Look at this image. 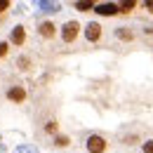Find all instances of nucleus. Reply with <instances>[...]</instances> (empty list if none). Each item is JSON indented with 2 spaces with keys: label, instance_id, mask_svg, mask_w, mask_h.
<instances>
[{
  "label": "nucleus",
  "instance_id": "17",
  "mask_svg": "<svg viewBox=\"0 0 153 153\" xmlns=\"http://www.w3.org/2000/svg\"><path fill=\"white\" fill-rule=\"evenodd\" d=\"M141 151L144 153H153V139H146V141L141 144Z\"/></svg>",
  "mask_w": 153,
  "mask_h": 153
},
{
  "label": "nucleus",
  "instance_id": "7",
  "mask_svg": "<svg viewBox=\"0 0 153 153\" xmlns=\"http://www.w3.org/2000/svg\"><path fill=\"white\" fill-rule=\"evenodd\" d=\"M94 12H97V14H101V17H115V14H120L115 2H101V5H94Z\"/></svg>",
  "mask_w": 153,
  "mask_h": 153
},
{
  "label": "nucleus",
  "instance_id": "11",
  "mask_svg": "<svg viewBox=\"0 0 153 153\" xmlns=\"http://www.w3.org/2000/svg\"><path fill=\"white\" fill-rule=\"evenodd\" d=\"M17 68L24 71V73H26V71H31V59L26 57V54H21V57L17 59Z\"/></svg>",
  "mask_w": 153,
  "mask_h": 153
},
{
  "label": "nucleus",
  "instance_id": "9",
  "mask_svg": "<svg viewBox=\"0 0 153 153\" xmlns=\"http://www.w3.org/2000/svg\"><path fill=\"white\" fill-rule=\"evenodd\" d=\"M134 7H137V2H134V0H125V2H120V5H118V12H120V14H132Z\"/></svg>",
  "mask_w": 153,
  "mask_h": 153
},
{
  "label": "nucleus",
  "instance_id": "14",
  "mask_svg": "<svg viewBox=\"0 0 153 153\" xmlns=\"http://www.w3.org/2000/svg\"><path fill=\"white\" fill-rule=\"evenodd\" d=\"M76 10H80V12H92L94 10V2H76Z\"/></svg>",
  "mask_w": 153,
  "mask_h": 153
},
{
  "label": "nucleus",
  "instance_id": "16",
  "mask_svg": "<svg viewBox=\"0 0 153 153\" xmlns=\"http://www.w3.org/2000/svg\"><path fill=\"white\" fill-rule=\"evenodd\" d=\"M10 7H12V5H10V0H0V17H5Z\"/></svg>",
  "mask_w": 153,
  "mask_h": 153
},
{
  "label": "nucleus",
  "instance_id": "15",
  "mask_svg": "<svg viewBox=\"0 0 153 153\" xmlns=\"http://www.w3.org/2000/svg\"><path fill=\"white\" fill-rule=\"evenodd\" d=\"M7 54H10V42L2 40V42H0V59H5Z\"/></svg>",
  "mask_w": 153,
  "mask_h": 153
},
{
  "label": "nucleus",
  "instance_id": "1",
  "mask_svg": "<svg viewBox=\"0 0 153 153\" xmlns=\"http://www.w3.org/2000/svg\"><path fill=\"white\" fill-rule=\"evenodd\" d=\"M80 33H82V26H80V21H76V19L66 21V24L61 26V40H64L66 45H73Z\"/></svg>",
  "mask_w": 153,
  "mask_h": 153
},
{
  "label": "nucleus",
  "instance_id": "8",
  "mask_svg": "<svg viewBox=\"0 0 153 153\" xmlns=\"http://www.w3.org/2000/svg\"><path fill=\"white\" fill-rule=\"evenodd\" d=\"M115 38L123 40V42H132L134 40V31L127 28V26H118V28H115Z\"/></svg>",
  "mask_w": 153,
  "mask_h": 153
},
{
  "label": "nucleus",
  "instance_id": "6",
  "mask_svg": "<svg viewBox=\"0 0 153 153\" xmlns=\"http://www.w3.org/2000/svg\"><path fill=\"white\" fill-rule=\"evenodd\" d=\"M38 33H40V38H45V40H52L54 36H57V24L54 21H40L38 24Z\"/></svg>",
  "mask_w": 153,
  "mask_h": 153
},
{
  "label": "nucleus",
  "instance_id": "3",
  "mask_svg": "<svg viewBox=\"0 0 153 153\" xmlns=\"http://www.w3.org/2000/svg\"><path fill=\"white\" fill-rule=\"evenodd\" d=\"M82 33H85V40H87V42H99V40L104 38V26H101L99 21H90V24H85Z\"/></svg>",
  "mask_w": 153,
  "mask_h": 153
},
{
  "label": "nucleus",
  "instance_id": "10",
  "mask_svg": "<svg viewBox=\"0 0 153 153\" xmlns=\"http://www.w3.org/2000/svg\"><path fill=\"white\" fill-rule=\"evenodd\" d=\"M52 144H54L57 149H66V146H71V137H68V134H57Z\"/></svg>",
  "mask_w": 153,
  "mask_h": 153
},
{
  "label": "nucleus",
  "instance_id": "13",
  "mask_svg": "<svg viewBox=\"0 0 153 153\" xmlns=\"http://www.w3.org/2000/svg\"><path fill=\"white\" fill-rule=\"evenodd\" d=\"M45 132H47V134H54V137H57V132H59V123H57V120H50V123H45Z\"/></svg>",
  "mask_w": 153,
  "mask_h": 153
},
{
  "label": "nucleus",
  "instance_id": "2",
  "mask_svg": "<svg viewBox=\"0 0 153 153\" xmlns=\"http://www.w3.org/2000/svg\"><path fill=\"white\" fill-rule=\"evenodd\" d=\"M85 149H87V153H106L108 151V141L101 134H90L87 141H85Z\"/></svg>",
  "mask_w": 153,
  "mask_h": 153
},
{
  "label": "nucleus",
  "instance_id": "5",
  "mask_svg": "<svg viewBox=\"0 0 153 153\" xmlns=\"http://www.w3.org/2000/svg\"><path fill=\"white\" fill-rule=\"evenodd\" d=\"M7 42H10L12 47H24V45H26V26H14Z\"/></svg>",
  "mask_w": 153,
  "mask_h": 153
},
{
  "label": "nucleus",
  "instance_id": "18",
  "mask_svg": "<svg viewBox=\"0 0 153 153\" xmlns=\"http://www.w3.org/2000/svg\"><path fill=\"white\" fill-rule=\"evenodd\" d=\"M144 7H146V12H149V14H153V0H146V2H144Z\"/></svg>",
  "mask_w": 153,
  "mask_h": 153
},
{
  "label": "nucleus",
  "instance_id": "19",
  "mask_svg": "<svg viewBox=\"0 0 153 153\" xmlns=\"http://www.w3.org/2000/svg\"><path fill=\"white\" fill-rule=\"evenodd\" d=\"M144 31H146L149 36H153V26H149V28H144Z\"/></svg>",
  "mask_w": 153,
  "mask_h": 153
},
{
  "label": "nucleus",
  "instance_id": "4",
  "mask_svg": "<svg viewBox=\"0 0 153 153\" xmlns=\"http://www.w3.org/2000/svg\"><path fill=\"white\" fill-rule=\"evenodd\" d=\"M7 99H10V104H24L28 99V92H26L24 85H12L7 90Z\"/></svg>",
  "mask_w": 153,
  "mask_h": 153
},
{
  "label": "nucleus",
  "instance_id": "12",
  "mask_svg": "<svg viewBox=\"0 0 153 153\" xmlns=\"http://www.w3.org/2000/svg\"><path fill=\"white\" fill-rule=\"evenodd\" d=\"M141 139H139V134H125L123 137V144L125 146H134V144H139Z\"/></svg>",
  "mask_w": 153,
  "mask_h": 153
}]
</instances>
